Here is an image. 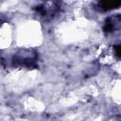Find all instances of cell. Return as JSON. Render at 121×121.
I'll return each instance as SVG.
<instances>
[{
  "instance_id": "cell-1",
  "label": "cell",
  "mask_w": 121,
  "mask_h": 121,
  "mask_svg": "<svg viewBox=\"0 0 121 121\" xmlns=\"http://www.w3.org/2000/svg\"><path fill=\"white\" fill-rule=\"evenodd\" d=\"M37 55L31 51H22L21 53L15 54L11 58V62L14 66L20 67H34L36 66Z\"/></svg>"
},
{
  "instance_id": "cell-2",
  "label": "cell",
  "mask_w": 121,
  "mask_h": 121,
  "mask_svg": "<svg viewBox=\"0 0 121 121\" xmlns=\"http://www.w3.org/2000/svg\"><path fill=\"white\" fill-rule=\"evenodd\" d=\"M120 26V17L119 15H115L113 17H110L108 18L106 21H105V24H104V31L106 33H109V32H112V31H115L116 29H118Z\"/></svg>"
},
{
  "instance_id": "cell-3",
  "label": "cell",
  "mask_w": 121,
  "mask_h": 121,
  "mask_svg": "<svg viewBox=\"0 0 121 121\" xmlns=\"http://www.w3.org/2000/svg\"><path fill=\"white\" fill-rule=\"evenodd\" d=\"M121 5L120 1H101L97 3V9L101 11H108L117 9Z\"/></svg>"
},
{
  "instance_id": "cell-4",
  "label": "cell",
  "mask_w": 121,
  "mask_h": 121,
  "mask_svg": "<svg viewBox=\"0 0 121 121\" xmlns=\"http://www.w3.org/2000/svg\"><path fill=\"white\" fill-rule=\"evenodd\" d=\"M114 52H115V55L117 58L120 57V45L119 44H115L114 45Z\"/></svg>"
}]
</instances>
